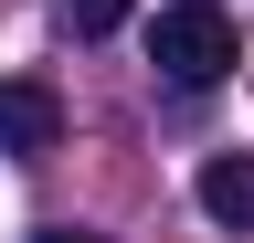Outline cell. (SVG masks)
<instances>
[{
	"mask_svg": "<svg viewBox=\"0 0 254 243\" xmlns=\"http://www.w3.org/2000/svg\"><path fill=\"white\" fill-rule=\"evenodd\" d=\"M148 64L170 74V85H222L244 64V32L212 11V0H170V11L148 21Z\"/></svg>",
	"mask_w": 254,
	"mask_h": 243,
	"instance_id": "cell-1",
	"label": "cell"
},
{
	"mask_svg": "<svg viewBox=\"0 0 254 243\" xmlns=\"http://www.w3.org/2000/svg\"><path fill=\"white\" fill-rule=\"evenodd\" d=\"M0 148H11V159L64 148V96H53L43 74H0Z\"/></svg>",
	"mask_w": 254,
	"mask_h": 243,
	"instance_id": "cell-2",
	"label": "cell"
},
{
	"mask_svg": "<svg viewBox=\"0 0 254 243\" xmlns=\"http://www.w3.org/2000/svg\"><path fill=\"white\" fill-rule=\"evenodd\" d=\"M201 211L244 233V222H254V169H244V159H212V169H201Z\"/></svg>",
	"mask_w": 254,
	"mask_h": 243,
	"instance_id": "cell-3",
	"label": "cell"
},
{
	"mask_svg": "<svg viewBox=\"0 0 254 243\" xmlns=\"http://www.w3.org/2000/svg\"><path fill=\"white\" fill-rule=\"evenodd\" d=\"M138 11V0H64V21H74V43H106L117 21Z\"/></svg>",
	"mask_w": 254,
	"mask_h": 243,
	"instance_id": "cell-4",
	"label": "cell"
},
{
	"mask_svg": "<svg viewBox=\"0 0 254 243\" xmlns=\"http://www.w3.org/2000/svg\"><path fill=\"white\" fill-rule=\"evenodd\" d=\"M32 243H95V233H74V222H53V233H32Z\"/></svg>",
	"mask_w": 254,
	"mask_h": 243,
	"instance_id": "cell-5",
	"label": "cell"
}]
</instances>
